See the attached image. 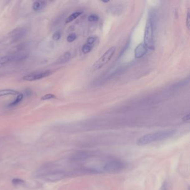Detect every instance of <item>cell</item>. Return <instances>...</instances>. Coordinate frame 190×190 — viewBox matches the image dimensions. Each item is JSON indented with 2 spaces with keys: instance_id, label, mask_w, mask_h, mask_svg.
I'll return each mask as SVG.
<instances>
[{
  "instance_id": "12",
  "label": "cell",
  "mask_w": 190,
  "mask_h": 190,
  "mask_svg": "<svg viewBox=\"0 0 190 190\" xmlns=\"http://www.w3.org/2000/svg\"><path fill=\"white\" fill-rule=\"evenodd\" d=\"M19 94H20V93L18 91L13 90V89H6L0 90V97H2L4 96H7V95H18Z\"/></svg>"
},
{
  "instance_id": "15",
  "label": "cell",
  "mask_w": 190,
  "mask_h": 190,
  "mask_svg": "<svg viewBox=\"0 0 190 190\" xmlns=\"http://www.w3.org/2000/svg\"><path fill=\"white\" fill-rule=\"evenodd\" d=\"M12 183L15 186H20V185H24L25 181L20 178H14L12 180Z\"/></svg>"
},
{
  "instance_id": "17",
  "label": "cell",
  "mask_w": 190,
  "mask_h": 190,
  "mask_svg": "<svg viewBox=\"0 0 190 190\" xmlns=\"http://www.w3.org/2000/svg\"><path fill=\"white\" fill-rule=\"evenodd\" d=\"M56 96L54 95L53 94H47L46 95H44L41 98V100H51V99H56Z\"/></svg>"
},
{
  "instance_id": "14",
  "label": "cell",
  "mask_w": 190,
  "mask_h": 190,
  "mask_svg": "<svg viewBox=\"0 0 190 190\" xmlns=\"http://www.w3.org/2000/svg\"><path fill=\"white\" fill-rule=\"evenodd\" d=\"M82 14V12H75L74 13H72L70 16L66 19V23H69L73 21H74L75 19H77L78 16H79Z\"/></svg>"
},
{
  "instance_id": "18",
  "label": "cell",
  "mask_w": 190,
  "mask_h": 190,
  "mask_svg": "<svg viewBox=\"0 0 190 190\" xmlns=\"http://www.w3.org/2000/svg\"><path fill=\"white\" fill-rule=\"evenodd\" d=\"M77 39V35L75 34H71L69 35L67 37V41L69 42H73Z\"/></svg>"
},
{
  "instance_id": "11",
  "label": "cell",
  "mask_w": 190,
  "mask_h": 190,
  "mask_svg": "<svg viewBox=\"0 0 190 190\" xmlns=\"http://www.w3.org/2000/svg\"><path fill=\"white\" fill-rule=\"evenodd\" d=\"M45 6H46V3L44 1H35L33 3L32 8L35 11L40 12L45 8Z\"/></svg>"
},
{
  "instance_id": "5",
  "label": "cell",
  "mask_w": 190,
  "mask_h": 190,
  "mask_svg": "<svg viewBox=\"0 0 190 190\" xmlns=\"http://www.w3.org/2000/svg\"><path fill=\"white\" fill-rule=\"evenodd\" d=\"M51 71L50 70H46V71H42V72H39V73H35L32 74H28L25 75L23 78V79L25 81L28 82H32V81H35L37 80L41 79L44 78L48 77L51 74Z\"/></svg>"
},
{
  "instance_id": "6",
  "label": "cell",
  "mask_w": 190,
  "mask_h": 190,
  "mask_svg": "<svg viewBox=\"0 0 190 190\" xmlns=\"http://www.w3.org/2000/svg\"><path fill=\"white\" fill-rule=\"evenodd\" d=\"M26 56L24 54H15L3 56L0 58V65H3L9 63L12 61L20 60L25 58Z\"/></svg>"
},
{
  "instance_id": "2",
  "label": "cell",
  "mask_w": 190,
  "mask_h": 190,
  "mask_svg": "<svg viewBox=\"0 0 190 190\" xmlns=\"http://www.w3.org/2000/svg\"><path fill=\"white\" fill-rule=\"evenodd\" d=\"M116 48L114 46L109 49L104 54L101 58L98 59V60L95 62L94 64L93 65V71H96L101 69L103 66L108 63L111 59L113 57L114 53L116 52Z\"/></svg>"
},
{
  "instance_id": "20",
  "label": "cell",
  "mask_w": 190,
  "mask_h": 190,
  "mask_svg": "<svg viewBox=\"0 0 190 190\" xmlns=\"http://www.w3.org/2000/svg\"><path fill=\"white\" fill-rule=\"evenodd\" d=\"M186 26L188 30H190V8H188L187 13V18H186Z\"/></svg>"
},
{
  "instance_id": "19",
  "label": "cell",
  "mask_w": 190,
  "mask_h": 190,
  "mask_svg": "<svg viewBox=\"0 0 190 190\" xmlns=\"http://www.w3.org/2000/svg\"><path fill=\"white\" fill-rule=\"evenodd\" d=\"M98 19L99 17L97 15H91L88 17V20L89 22H95L98 21Z\"/></svg>"
},
{
  "instance_id": "23",
  "label": "cell",
  "mask_w": 190,
  "mask_h": 190,
  "mask_svg": "<svg viewBox=\"0 0 190 190\" xmlns=\"http://www.w3.org/2000/svg\"><path fill=\"white\" fill-rule=\"evenodd\" d=\"M161 190H167V183L166 181H164L163 183V184L162 185V187H161Z\"/></svg>"
},
{
  "instance_id": "1",
  "label": "cell",
  "mask_w": 190,
  "mask_h": 190,
  "mask_svg": "<svg viewBox=\"0 0 190 190\" xmlns=\"http://www.w3.org/2000/svg\"><path fill=\"white\" fill-rule=\"evenodd\" d=\"M176 133V131L175 130H169L148 133L140 137L137 141V145L140 146L148 145L152 143L172 137Z\"/></svg>"
},
{
  "instance_id": "4",
  "label": "cell",
  "mask_w": 190,
  "mask_h": 190,
  "mask_svg": "<svg viewBox=\"0 0 190 190\" xmlns=\"http://www.w3.org/2000/svg\"><path fill=\"white\" fill-rule=\"evenodd\" d=\"M126 167V164L124 162L119 160L114 159L109 161L103 167V169L107 172H114L121 171Z\"/></svg>"
},
{
  "instance_id": "8",
  "label": "cell",
  "mask_w": 190,
  "mask_h": 190,
  "mask_svg": "<svg viewBox=\"0 0 190 190\" xmlns=\"http://www.w3.org/2000/svg\"><path fill=\"white\" fill-rule=\"evenodd\" d=\"M92 156V153L89 151H82L75 153L71 157L73 161H80L85 160L90 158Z\"/></svg>"
},
{
  "instance_id": "7",
  "label": "cell",
  "mask_w": 190,
  "mask_h": 190,
  "mask_svg": "<svg viewBox=\"0 0 190 190\" xmlns=\"http://www.w3.org/2000/svg\"><path fill=\"white\" fill-rule=\"evenodd\" d=\"M26 32V29L25 27H18L16 28L10 33L12 39L14 41L20 40L24 36Z\"/></svg>"
},
{
  "instance_id": "3",
  "label": "cell",
  "mask_w": 190,
  "mask_h": 190,
  "mask_svg": "<svg viewBox=\"0 0 190 190\" xmlns=\"http://www.w3.org/2000/svg\"><path fill=\"white\" fill-rule=\"evenodd\" d=\"M153 24L151 19H148L147 21V24L145 26V36H144V41L145 45L147 48L153 50Z\"/></svg>"
},
{
  "instance_id": "9",
  "label": "cell",
  "mask_w": 190,
  "mask_h": 190,
  "mask_svg": "<svg viewBox=\"0 0 190 190\" xmlns=\"http://www.w3.org/2000/svg\"><path fill=\"white\" fill-rule=\"evenodd\" d=\"M147 52V48L145 44H140L135 49V58H140L145 55Z\"/></svg>"
},
{
  "instance_id": "24",
  "label": "cell",
  "mask_w": 190,
  "mask_h": 190,
  "mask_svg": "<svg viewBox=\"0 0 190 190\" xmlns=\"http://www.w3.org/2000/svg\"><path fill=\"white\" fill-rule=\"evenodd\" d=\"M183 121H190V114H188V115L183 116V118H182Z\"/></svg>"
},
{
  "instance_id": "13",
  "label": "cell",
  "mask_w": 190,
  "mask_h": 190,
  "mask_svg": "<svg viewBox=\"0 0 190 190\" xmlns=\"http://www.w3.org/2000/svg\"><path fill=\"white\" fill-rule=\"evenodd\" d=\"M23 98H24V95L22 93H20L17 96L15 100H13L12 102H11L9 104V106L10 107H14V106H17L18 104L20 103L21 101L22 100Z\"/></svg>"
},
{
  "instance_id": "22",
  "label": "cell",
  "mask_w": 190,
  "mask_h": 190,
  "mask_svg": "<svg viewBox=\"0 0 190 190\" xmlns=\"http://www.w3.org/2000/svg\"><path fill=\"white\" fill-rule=\"evenodd\" d=\"M95 41V38L93 37H89L87 41V44L88 45H90V46H92L93 44H94V42Z\"/></svg>"
},
{
  "instance_id": "21",
  "label": "cell",
  "mask_w": 190,
  "mask_h": 190,
  "mask_svg": "<svg viewBox=\"0 0 190 190\" xmlns=\"http://www.w3.org/2000/svg\"><path fill=\"white\" fill-rule=\"evenodd\" d=\"M61 37V33L59 31H56L53 34V39L55 41H58Z\"/></svg>"
},
{
  "instance_id": "16",
  "label": "cell",
  "mask_w": 190,
  "mask_h": 190,
  "mask_svg": "<svg viewBox=\"0 0 190 190\" xmlns=\"http://www.w3.org/2000/svg\"><path fill=\"white\" fill-rule=\"evenodd\" d=\"M92 48V46H90L89 45H88L87 44H85L83 47H82V52L84 54H88L89 53Z\"/></svg>"
},
{
  "instance_id": "10",
  "label": "cell",
  "mask_w": 190,
  "mask_h": 190,
  "mask_svg": "<svg viewBox=\"0 0 190 190\" xmlns=\"http://www.w3.org/2000/svg\"><path fill=\"white\" fill-rule=\"evenodd\" d=\"M71 58V54L70 52H66L64 53L63 55L61 56L56 61L57 64H63L66 63L69 61L70 59Z\"/></svg>"
}]
</instances>
